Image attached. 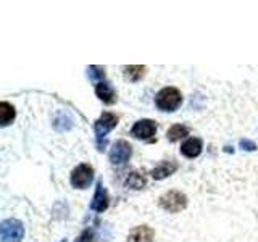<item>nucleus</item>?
Returning a JSON list of instances; mask_svg holds the SVG:
<instances>
[{"mask_svg": "<svg viewBox=\"0 0 258 242\" xmlns=\"http://www.w3.org/2000/svg\"><path fill=\"white\" fill-rule=\"evenodd\" d=\"M118 125V116L111 111H105L102 113V116L95 121V137H97V147L102 152L107 147V141H105V136H107L113 128H116Z\"/></svg>", "mask_w": 258, "mask_h": 242, "instance_id": "obj_1", "label": "nucleus"}, {"mask_svg": "<svg viewBox=\"0 0 258 242\" xmlns=\"http://www.w3.org/2000/svg\"><path fill=\"white\" fill-rule=\"evenodd\" d=\"M155 103L161 111H174L181 107L182 95L176 87H163L155 97Z\"/></svg>", "mask_w": 258, "mask_h": 242, "instance_id": "obj_2", "label": "nucleus"}, {"mask_svg": "<svg viewBox=\"0 0 258 242\" xmlns=\"http://www.w3.org/2000/svg\"><path fill=\"white\" fill-rule=\"evenodd\" d=\"M160 207L169 213H177L187 207V197L179 191H169L160 197Z\"/></svg>", "mask_w": 258, "mask_h": 242, "instance_id": "obj_3", "label": "nucleus"}, {"mask_svg": "<svg viewBox=\"0 0 258 242\" xmlns=\"http://www.w3.org/2000/svg\"><path fill=\"white\" fill-rule=\"evenodd\" d=\"M94 179V168L87 163L76 166L71 173V184L76 189H87Z\"/></svg>", "mask_w": 258, "mask_h": 242, "instance_id": "obj_4", "label": "nucleus"}, {"mask_svg": "<svg viewBox=\"0 0 258 242\" xmlns=\"http://www.w3.org/2000/svg\"><path fill=\"white\" fill-rule=\"evenodd\" d=\"M24 236L23 223L18 220H5L2 223V242H21Z\"/></svg>", "mask_w": 258, "mask_h": 242, "instance_id": "obj_5", "label": "nucleus"}, {"mask_svg": "<svg viewBox=\"0 0 258 242\" xmlns=\"http://www.w3.org/2000/svg\"><path fill=\"white\" fill-rule=\"evenodd\" d=\"M133 155V147L126 141H118L110 150V161L113 165H123Z\"/></svg>", "mask_w": 258, "mask_h": 242, "instance_id": "obj_6", "label": "nucleus"}, {"mask_svg": "<svg viewBox=\"0 0 258 242\" xmlns=\"http://www.w3.org/2000/svg\"><path fill=\"white\" fill-rule=\"evenodd\" d=\"M155 133H157V125L152 119H139L131 129V134L136 139H142V141H150L155 136Z\"/></svg>", "mask_w": 258, "mask_h": 242, "instance_id": "obj_7", "label": "nucleus"}, {"mask_svg": "<svg viewBox=\"0 0 258 242\" xmlns=\"http://www.w3.org/2000/svg\"><path fill=\"white\" fill-rule=\"evenodd\" d=\"M95 94L103 103H107V105H113L116 102V92L108 81H100L99 84H95Z\"/></svg>", "mask_w": 258, "mask_h": 242, "instance_id": "obj_8", "label": "nucleus"}, {"mask_svg": "<svg viewBox=\"0 0 258 242\" xmlns=\"http://www.w3.org/2000/svg\"><path fill=\"white\" fill-rule=\"evenodd\" d=\"M108 192L107 189L103 188L102 183L97 184V189H95V194H94V199H92V204H91V208L94 212H105V210L108 208Z\"/></svg>", "mask_w": 258, "mask_h": 242, "instance_id": "obj_9", "label": "nucleus"}, {"mask_svg": "<svg viewBox=\"0 0 258 242\" xmlns=\"http://www.w3.org/2000/svg\"><path fill=\"white\" fill-rule=\"evenodd\" d=\"M155 232L149 226H137L131 232H129L127 240L129 242H153Z\"/></svg>", "mask_w": 258, "mask_h": 242, "instance_id": "obj_10", "label": "nucleus"}, {"mask_svg": "<svg viewBox=\"0 0 258 242\" xmlns=\"http://www.w3.org/2000/svg\"><path fill=\"white\" fill-rule=\"evenodd\" d=\"M181 152H182V155L187 158L199 157L202 152V141L197 139V137H189V139L181 145Z\"/></svg>", "mask_w": 258, "mask_h": 242, "instance_id": "obj_11", "label": "nucleus"}, {"mask_svg": "<svg viewBox=\"0 0 258 242\" xmlns=\"http://www.w3.org/2000/svg\"><path fill=\"white\" fill-rule=\"evenodd\" d=\"M177 169V165L173 163V161H161L158 166H155L152 169V177L153 179H163V177L173 174Z\"/></svg>", "mask_w": 258, "mask_h": 242, "instance_id": "obj_12", "label": "nucleus"}, {"mask_svg": "<svg viewBox=\"0 0 258 242\" xmlns=\"http://www.w3.org/2000/svg\"><path fill=\"white\" fill-rule=\"evenodd\" d=\"M15 116H16V111L13 108V105H10L8 102L0 103V125L8 126L10 123H13Z\"/></svg>", "mask_w": 258, "mask_h": 242, "instance_id": "obj_13", "label": "nucleus"}, {"mask_svg": "<svg viewBox=\"0 0 258 242\" xmlns=\"http://www.w3.org/2000/svg\"><path fill=\"white\" fill-rule=\"evenodd\" d=\"M123 70H124V78L127 81H131V83H137L145 75V67H141V65H131V67H124Z\"/></svg>", "mask_w": 258, "mask_h": 242, "instance_id": "obj_14", "label": "nucleus"}, {"mask_svg": "<svg viewBox=\"0 0 258 242\" xmlns=\"http://www.w3.org/2000/svg\"><path fill=\"white\" fill-rule=\"evenodd\" d=\"M187 134H189V128L184 126V125H174V126L169 128L168 133H166L168 139L171 141V142L179 141V139H182V137L187 136Z\"/></svg>", "mask_w": 258, "mask_h": 242, "instance_id": "obj_15", "label": "nucleus"}, {"mask_svg": "<svg viewBox=\"0 0 258 242\" xmlns=\"http://www.w3.org/2000/svg\"><path fill=\"white\" fill-rule=\"evenodd\" d=\"M126 186L131 189H142L145 186V177L139 173H131L127 177H126Z\"/></svg>", "mask_w": 258, "mask_h": 242, "instance_id": "obj_16", "label": "nucleus"}, {"mask_svg": "<svg viewBox=\"0 0 258 242\" xmlns=\"http://www.w3.org/2000/svg\"><path fill=\"white\" fill-rule=\"evenodd\" d=\"M87 76L92 83L99 84L100 81H105V70L102 67H89L87 68Z\"/></svg>", "mask_w": 258, "mask_h": 242, "instance_id": "obj_17", "label": "nucleus"}, {"mask_svg": "<svg viewBox=\"0 0 258 242\" xmlns=\"http://www.w3.org/2000/svg\"><path fill=\"white\" fill-rule=\"evenodd\" d=\"M239 145H240V149L248 150V152H253V150L256 149L255 142H253V141H248V139H242V141L239 142Z\"/></svg>", "mask_w": 258, "mask_h": 242, "instance_id": "obj_18", "label": "nucleus"}, {"mask_svg": "<svg viewBox=\"0 0 258 242\" xmlns=\"http://www.w3.org/2000/svg\"><path fill=\"white\" fill-rule=\"evenodd\" d=\"M76 242H94V232L91 229H86Z\"/></svg>", "mask_w": 258, "mask_h": 242, "instance_id": "obj_19", "label": "nucleus"}, {"mask_svg": "<svg viewBox=\"0 0 258 242\" xmlns=\"http://www.w3.org/2000/svg\"><path fill=\"white\" fill-rule=\"evenodd\" d=\"M61 242H64V240H61Z\"/></svg>", "mask_w": 258, "mask_h": 242, "instance_id": "obj_20", "label": "nucleus"}]
</instances>
